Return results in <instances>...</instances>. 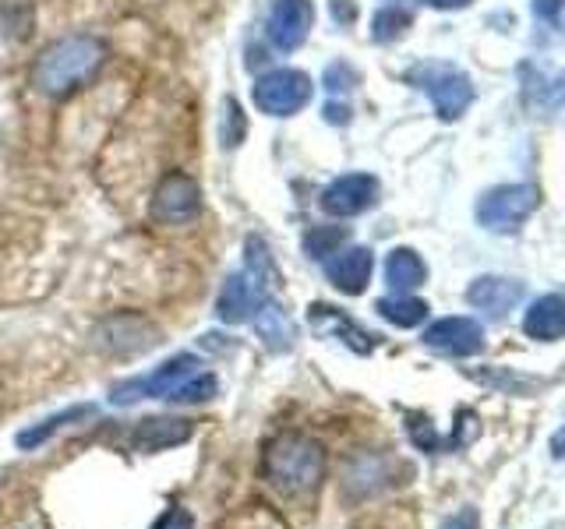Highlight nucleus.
I'll use <instances>...</instances> for the list:
<instances>
[{
  "instance_id": "29",
  "label": "nucleus",
  "mask_w": 565,
  "mask_h": 529,
  "mask_svg": "<svg viewBox=\"0 0 565 529\" xmlns=\"http://www.w3.org/2000/svg\"><path fill=\"white\" fill-rule=\"evenodd\" d=\"M406 434H411V441H414V449H420V452H428V455H435V452H441L446 449V441L438 438V431H435V423L428 420V417H406Z\"/></svg>"
},
{
  "instance_id": "16",
  "label": "nucleus",
  "mask_w": 565,
  "mask_h": 529,
  "mask_svg": "<svg viewBox=\"0 0 565 529\" xmlns=\"http://www.w3.org/2000/svg\"><path fill=\"white\" fill-rule=\"evenodd\" d=\"M265 300L269 296H262L241 272H234V276H226L223 290H220L216 314L226 325H241V322H252V314L265 304Z\"/></svg>"
},
{
  "instance_id": "33",
  "label": "nucleus",
  "mask_w": 565,
  "mask_h": 529,
  "mask_svg": "<svg viewBox=\"0 0 565 529\" xmlns=\"http://www.w3.org/2000/svg\"><path fill=\"white\" fill-rule=\"evenodd\" d=\"M534 14L552 29L562 25V0H534Z\"/></svg>"
},
{
  "instance_id": "37",
  "label": "nucleus",
  "mask_w": 565,
  "mask_h": 529,
  "mask_svg": "<svg viewBox=\"0 0 565 529\" xmlns=\"http://www.w3.org/2000/svg\"><path fill=\"white\" fill-rule=\"evenodd\" d=\"M552 455H555V458H562V434H555V438H552Z\"/></svg>"
},
{
  "instance_id": "34",
  "label": "nucleus",
  "mask_w": 565,
  "mask_h": 529,
  "mask_svg": "<svg viewBox=\"0 0 565 529\" xmlns=\"http://www.w3.org/2000/svg\"><path fill=\"white\" fill-rule=\"evenodd\" d=\"M441 529H481V516H477V508H459L456 516L441 522Z\"/></svg>"
},
{
  "instance_id": "36",
  "label": "nucleus",
  "mask_w": 565,
  "mask_h": 529,
  "mask_svg": "<svg viewBox=\"0 0 565 529\" xmlns=\"http://www.w3.org/2000/svg\"><path fill=\"white\" fill-rule=\"evenodd\" d=\"M420 4H428L435 11H463L473 4V0H420Z\"/></svg>"
},
{
  "instance_id": "7",
  "label": "nucleus",
  "mask_w": 565,
  "mask_h": 529,
  "mask_svg": "<svg viewBox=\"0 0 565 529\" xmlns=\"http://www.w3.org/2000/svg\"><path fill=\"white\" fill-rule=\"evenodd\" d=\"M159 343V328L135 311L110 314L96 325V346L114 357H131V353H146Z\"/></svg>"
},
{
  "instance_id": "11",
  "label": "nucleus",
  "mask_w": 565,
  "mask_h": 529,
  "mask_svg": "<svg viewBox=\"0 0 565 529\" xmlns=\"http://www.w3.org/2000/svg\"><path fill=\"white\" fill-rule=\"evenodd\" d=\"M315 29V4L311 0H276L269 11V40L276 50L290 53L300 50Z\"/></svg>"
},
{
  "instance_id": "22",
  "label": "nucleus",
  "mask_w": 565,
  "mask_h": 529,
  "mask_svg": "<svg viewBox=\"0 0 565 529\" xmlns=\"http://www.w3.org/2000/svg\"><path fill=\"white\" fill-rule=\"evenodd\" d=\"M424 279H428V264L420 261L417 251H411V247H396V251H388V258H385V282L396 293H411V290L424 287Z\"/></svg>"
},
{
  "instance_id": "25",
  "label": "nucleus",
  "mask_w": 565,
  "mask_h": 529,
  "mask_svg": "<svg viewBox=\"0 0 565 529\" xmlns=\"http://www.w3.org/2000/svg\"><path fill=\"white\" fill-rule=\"evenodd\" d=\"M347 237L350 234L343 226H315V229H308V237H305V251L315 261H329V255L340 251V247L347 244Z\"/></svg>"
},
{
  "instance_id": "6",
  "label": "nucleus",
  "mask_w": 565,
  "mask_h": 529,
  "mask_svg": "<svg viewBox=\"0 0 565 529\" xmlns=\"http://www.w3.org/2000/svg\"><path fill=\"white\" fill-rule=\"evenodd\" d=\"M202 212V187L194 176L173 170L152 191V219L163 226H188Z\"/></svg>"
},
{
  "instance_id": "15",
  "label": "nucleus",
  "mask_w": 565,
  "mask_h": 529,
  "mask_svg": "<svg viewBox=\"0 0 565 529\" xmlns=\"http://www.w3.org/2000/svg\"><path fill=\"white\" fill-rule=\"evenodd\" d=\"M371 272H375V255L367 247H347V251H335L332 261H326V276L340 293L358 296L367 290Z\"/></svg>"
},
{
  "instance_id": "18",
  "label": "nucleus",
  "mask_w": 565,
  "mask_h": 529,
  "mask_svg": "<svg viewBox=\"0 0 565 529\" xmlns=\"http://www.w3.org/2000/svg\"><path fill=\"white\" fill-rule=\"evenodd\" d=\"M393 484V463L379 452H361L347 466V490L350 494H375Z\"/></svg>"
},
{
  "instance_id": "4",
  "label": "nucleus",
  "mask_w": 565,
  "mask_h": 529,
  "mask_svg": "<svg viewBox=\"0 0 565 529\" xmlns=\"http://www.w3.org/2000/svg\"><path fill=\"white\" fill-rule=\"evenodd\" d=\"M541 205V191L534 184H502L481 194L473 216L488 234H516Z\"/></svg>"
},
{
  "instance_id": "14",
  "label": "nucleus",
  "mask_w": 565,
  "mask_h": 529,
  "mask_svg": "<svg viewBox=\"0 0 565 529\" xmlns=\"http://www.w3.org/2000/svg\"><path fill=\"white\" fill-rule=\"evenodd\" d=\"M467 300H470V307L484 311L488 317H505L509 311L520 307L523 282L505 279V276H481V279L470 282Z\"/></svg>"
},
{
  "instance_id": "28",
  "label": "nucleus",
  "mask_w": 565,
  "mask_h": 529,
  "mask_svg": "<svg viewBox=\"0 0 565 529\" xmlns=\"http://www.w3.org/2000/svg\"><path fill=\"white\" fill-rule=\"evenodd\" d=\"M247 134V117L241 110V102L230 96L223 102V123H220V141H223V149H237L241 141Z\"/></svg>"
},
{
  "instance_id": "32",
  "label": "nucleus",
  "mask_w": 565,
  "mask_h": 529,
  "mask_svg": "<svg viewBox=\"0 0 565 529\" xmlns=\"http://www.w3.org/2000/svg\"><path fill=\"white\" fill-rule=\"evenodd\" d=\"M152 529H194V519L188 508H170L152 522Z\"/></svg>"
},
{
  "instance_id": "30",
  "label": "nucleus",
  "mask_w": 565,
  "mask_h": 529,
  "mask_svg": "<svg viewBox=\"0 0 565 529\" xmlns=\"http://www.w3.org/2000/svg\"><path fill=\"white\" fill-rule=\"evenodd\" d=\"M477 434H481V420L473 417V410H459V423H456V431L449 434L446 445L449 449H467Z\"/></svg>"
},
{
  "instance_id": "5",
  "label": "nucleus",
  "mask_w": 565,
  "mask_h": 529,
  "mask_svg": "<svg viewBox=\"0 0 565 529\" xmlns=\"http://www.w3.org/2000/svg\"><path fill=\"white\" fill-rule=\"evenodd\" d=\"M315 85L305 71H294V67H276V71H265L262 78H255L252 85V99L262 114L269 117H294L300 114L305 106L311 102Z\"/></svg>"
},
{
  "instance_id": "35",
  "label": "nucleus",
  "mask_w": 565,
  "mask_h": 529,
  "mask_svg": "<svg viewBox=\"0 0 565 529\" xmlns=\"http://www.w3.org/2000/svg\"><path fill=\"white\" fill-rule=\"evenodd\" d=\"M326 120H329V123H343V128H347V123H350V106L332 99V102L326 106Z\"/></svg>"
},
{
  "instance_id": "27",
  "label": "nucleus",
  "mask_w": 565,
  "mask_h": 529,
  "mask_svg": "<svg viewBox=\"0 0 565 529\" xmlns=\"http://www.w3.org/2000/svg\"><path fill=\"white\" fill-rule=\"evenodd\" d=\"M216 392H220V381L212 375H199V378H184L177 388H170L163 399H170V402H209Z\"/></svg>"
},
{
  "instance_id": "1",
  "label": "nucleus",
  "mask_w": 565,
  "mask_h": 529,
  "mask_svg": "<svg viewBox=\"0 0 565 529\" xmlns=\"http://www.w3.org/2000/svg\"><path fill=\"white\" fill-rule=\"evenodd\" d=\"M106 64V43L99 35L75 32L64 35V40L50 43L40 57L32 61V88L50 99H67L75 96L78 88L93 82Z\"/></svg>"
},
{
  "instance_id": "2",
  "label": "nucleus",
  "mask_w": 565,
  "mask_h": 529,
  "mask_svg": "<svg viewBox=\"0 0 565 529\" xmlns=\"http://www.w3.org/2000/svg\"><path fill=\"white\" fill-rule=\"evenodd\" d=\"M329 455L311 434H276L262 452V481L282 498H308L326 481Z\"/></svg>"
},
{
  "instance_id": "3",
  "label": "nucleus",
  "mask_w": 565,
  "mask_h": 529,
  "mask_svg": "<svg viewBox=\"0 0 565 529\" xmlns=\"http://www.w3.org/2000/svg\"><path fill=\"white\" fill-rule=\"evenodd\" d=\"M406 82L431 99L435 114L441 120H459L473 102V82L452 64H441V61L414 64L411 71H406Z\"/></svg>"
},
{
  "instance_id": "17",
  "label": "nucleus",
  "mask_w": 565,
  "mask_h": 529,
  "mask_svg": "<svg viewBox=\"0 0 565 529\" xmlns=\"http://www.w3.org/2000/svg\"><path fill=\"white\" fill-rule=\"evenodd\" d=\"M523 332L537 343H558L565 332V300L558 293L537 296L523 317Z\"/></svg>"
},
{
  "instance_id": "10",
  "label": "nucleus",
  "mask_w": 565,
  "mask_h": 529,
  "mask_svg": "<svg viewBox=\"0 0 565 529\" xmlns=\"http://www.w3.org/2000/svg\"><path fill=\"white\" fill-rule=\"evenodd\" d=\"M424 346L435 353H446V357H473V353L484 349V328L473 317H438L435 325L424 328Z\"/></svg>"
},
{
  "instance_id": "20",
  "label": "nucleus",
  "mask_w": 565,
  "mask_h": 529,
  "mask_svg": "<svg viewBox=\"0 0 565 529\" xmlns=\"http://www.w3.org/2000/svg\"><path fill=\"white\" fill-rule=\"evenodd\" d=\"M252 322H255V332H258V339L269 346L273 353H290L294 343H297V328L290 322V314L276 307L273 300H265V304L252 314Z\"/></svg>"
},
{
  "instance_id": "12",
  "label": "nucleus",
  "mask_w": 565,
  "mask_h": 529,
  "mask_svg": "<svg viewBox=\"0 0 565 529\" xmlns=\"http://www.w3.org/2000/svg\"><path fill=\"white\" fill-rule=\"evenodd\" d=\"M308 322L318 335H326V339H340L347 349H353L358 357H367L371 349H375V339L379 335L364 332L347 311L332 307V304H311L308 307Z\"/></svg>"
},
{
  "instance_id": "26",
  "label": "nucleus",
  "mask_w": 565,
  "mask_h": 529,
  "mask_svg": "<svg viewBox=\"0 0 565 529\" xmlns=\"http://www.w3.org/2000/svg\"><path fill=\"white\" fill-rule=\"evenodd\" d=\"M411 25V11L406 8H382L375 18H371V40L375 43H393Z\"/></svg>"
},
{
  "instance_id": "19",
  "label": "nucleus",
  "mask_w": 565,
  "mask_h": 529,
  "mask_svg": "<svg viewBox=\"0 0 565 529\" xmlns=\"http://www.w3.org/2000/svg\"><path fill=\"white\" fill-rule=\"evenodd\" d=\"M244 269H241V276L252 282V287L262 293V296H276V290L282 287V279H279V269H276V261H273V255H269V247H265V240L262 237H247V244H244Z\"/></svg>"
},
{
  "instance_id": "9",
  "label": "nucleus",
  "mask_w": 565,
  "mask_h": 529,
  "mask_svg": "<svg viewBox=\"0 0 565 529\" xmlns=\"http://www.w3.org/2000/svg\"><path fill=\"white\" fill-rule=\"evenodd\" d=\"M375 202H379V181L371 173H347L340 181H332L322 191V198H318L322 212L332 219H353Z\"/></svg>"
},
{
  "instance_id": "21",
  "label": "nucleus",
  "mask_w": 565,
  "mask_h": 529,
  "mask_svg": "<svg viewBox=\"0 0 565 529\" xmlns=\"http://www.w3.org/2000/svg\"><path fill=\"white\" fill-rule=\"evenodd\" d=\"M88 417H96V406H93V402H78V406H67V410H61V413L46 417L43 423H35V428H25L22 434L14 438V441H18V449L32 452V449L46 445V441H50L53 434H57V431L71 428V423H82V420H88Z\"/></svg>"
},
{
  "instance_id": "23",
  "label": "nucleus",
  "mask_w": 565,
  "mask_h": 529,
  "mask_svg": "<svg viewBox=\"0 0 565 529\" xmlns=\"http://www.w3.org/2000/svg\"><path fill=\"white\" fill-rule=\"evenodd\" d=\"M375 311L385 317L388 325H396V328H417L424 317H428V304L424 300H414V296H406V293H396V296H382Z\"/></svg>"
},
{
  "instance_id": "8",
  "label": "nucleus",
  "mask_w": 565,
  "mask_h": 529,
  "mask_svg": "<svg viewBox=\"0 0 565 529\" xmlns=\"http://www.w3.org/2000/svg\"><path fill=\"white\" fill-rule=\"evenodd\" d=\"M202 364L191 357V353H177L173 360H167L163 367L156 370L149 378H128V381H117L110 388V402L114 406H131L138 399H163L170 388H177L184 378H191L194 370Z\"/></svg>"
},
{
  "instance_id": "24",
  "label": "nucleus",
  "mask_w": 565,
  "mask_h": 529,
  "mask_svg": "<svg viewBox=\"0 0 565 529\" xmlns=\"http://www.w3.org/2000/svg\"><path fill=\"white\" fill-rule=\"evenodd\" d=\"M473 381L481 385H491V388H502V392H512V396H526L541 388L544 381L537 378H526V375H516V370H505V367H491V370H467Z\"/></svg>"
},
{
  "instance_id": "13",
  "label": "nucleus",
  "mask_w": 565,
  "mask_h": 529,
  "mask_svg": "<svg viewBox=\"0 0 565 529\" xmlns=\"http://www.w3.org/2000/svg\"><path fill=\"white\" fill-rule=\"evenodd\" d=\"M191 434H194L191 420H181V417H146V420L135 423L131 449L138 455H156V452L184 445V441H191Z\"/></svg>"
},
{
  "instance_id": "31",
  "label": "nucleus",
  "mask_w": 565,
  "mask_h": 529,
  "mask_svg": "<svg viewBox=\"0 0 565 529\" xmlns=\"http://www.w3.org/2000/svg\"><path fill=\"white\" fill-rule=\"evenodd\" d=\"M353 85H358V71H353L347 61L329 64V71H326V88H329V93H350Z\"/></svg>"
}]
</instances>
